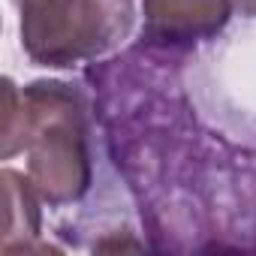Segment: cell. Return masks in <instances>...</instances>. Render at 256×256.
<instances>
[{
  "label": "cell",
  "mask_w": 256,
  "mask_h": 256,
  "mask_svg": "<svg viewBox=\"0 0 256 256\" xmlns=\"http://www.w3.org/2000/svg\"><path fill=\"white\" fill-rule=\"evenodd\" d=\"M28 154V178L52 208L78 202L90 187L84 102L72 84L6 78L4 160Z\"/></svg>",
  "instance_id": "cell-1"
},
{
  "label": "cell",
  "mask_w": 256,
  "mask_h": 256,
  "mask_svg": "<svg viewBox=\"0 0 256 256\" xmlns=\"http://www.w3.org/2000/svg\"><path fill=\"white\" fill-rule=\"evenodd\" d=\"M16 12L22 52L48 70L96 60L136 28L133 0H22Z\"/></svg>",
  "instance_id": "cell-2"
},
{
  "label": "cell",
  "mask_w": 256,
  "mask_h": 256,
  "mask_svg": "<svg viewBox=\"0 0 256 256\" xmlns=\"http://www.w3.org/2000/svg\"><path fill=\"white\" fill-rule=\"evenodd\" d=\"M142 34L157 46L214 40L232 18V0H142Z\"/></svg>",
  "instance_id": "cell-3"
},
{
  "label": "cell",
  "mask_w": 256,
  "mask_h": 256,
  "mask_svg": "<svg viewBox=\"0 0 256 256\" xmlns=\"http://www.w3.org/2000/svg\"><path fill=\"white\" fill-rule=\"evenodd\" d=\"M0 181H4L6 205H10V214H6V244H12L16 235H24V247H30V241L40 235V205H42V199H40L36 187L30 184V178L16 172V169H4V172H0Z\"/></svg>",
  "instance_id": "cell-4"
},
{
  "label": "cell",
  "mask_w": 256,
  "mask_h": 256,
  "mask_svg": "<svg viewBox=\"0 0 256 256\" xmlns=\"http://www.w3.org/2000/svg\"><path fill=\"white\" fill-rule=\"evenodd\" d=\"M232 10L244 18H256V0H232Z\"/></svg>",
  "instance_id": "cell-5"
},
{
  "label": "cell",
  "mask_w": 256,
  "mask_h": 256,
  "mask_svg": "<svg viewBox=\"0 0 256 256\" xmlns=\"http://www.w3.org/2000/svg\"><path fill=\"white\" fill-rule=\"evenodd\" d=\"M10 4H12V6H18V4H22V0H10Z\"/></svg>",
  "instance_id": "cell-6"
}]
</instances>
